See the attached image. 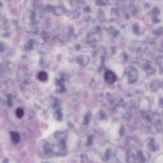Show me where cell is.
<instances>
[{
  "label": "cell",
  "instance_id": "obj_4",
  "mask_svg": "<svg viewBox=\"0 0 163 163\" xmlns=\"http://www.w3.org/2000/svg\"><path fill=\"white\" fill-rule=\"evenodd\" d=\"M11 136L12 140L13 143L18 144L20 141V136L17 132L16 131H12L11 132Z\"/></svg>",
  "mask_w": 163,
  "mask_h": 163
},
{
  "label": "cell",
  "instance_id": "obj_1",
  "mask_svg": "<svg viewBox=\"0 0 163 163\" xmlns=\"http://www.w3.org/2000/svg\"><path fill=\"white\" fill-rule=\"evenodd\" d=\"M67 136L66 132L58 131L50 137L52 150L57 155H65L67 154Z\"/></svg>",
  "mask_w": 163,
  "mask_h": 163
},
{
  "label": "cell",
  "instance_id": "obj_7",
  "mask_svg": "<svg viewBox=\"0 0 163 163\" xmlns=\"http://www.w3.org/2000/svg\"><path fill=\"white\" fill-rule=\"evenodd\" d=\"M54 117L57 120H61L62 119V112H61V109L58 110L55 112Z\"/></svg>",
  "mask_w": 163,
  "mask_h": 163
},
{
  "label": "cell",
  "instance_id": "obj_3",
  "mask_svg": "<svg viewBox=\"0 0 163 163\" xmlns=\"http://www.w3.org/2000/svg\"><path fill=\"white\" fill-rule=\"evenodd\" d=\"M105 80L109 83H113L116 81V75L111 71H107L105 73Z\"/></svg>",
  "mask_w": 163,
  "mask_h": 163
},
{
  "label": "cell",
  "instance_id": "obj_5",
  "mask_svg": "<svg viewBox=\"0 0 163 163\" xmlns=\"http://www.w3.org/2000/svg\"><path fill=\"white\" fill-rule=\"evenodd\" d=\"M38 79L40 80V81H46L48 79V75L46 72H41L38 73Z\"/></svg>",
  "mask_w": 163,
  "mask_h": 163
},
{
  "label": "cell",
  "instance_id": "obj_8",
  "mask_svg": "<svg viewBox=\"0 0 163 163\" xmlns=\"http://www.w3.org/2000/svg\"><path fill=\"white\" fill-rule=\"evenodd\" d=\"M16 115L18 118H21V117H23L24 115V111L23 109H21V108H17L16 110Z\"/></svg>",
  "mask_w": 163,
  "mask_h": 163
},
{
  "label": "cell",
  "instance_id": "obj_9",
  "mask_svg": "<svg viewBox=\"0 0 163 163\" xmlns=\"http://www.w3.org/2000/svg\"><path fill=\"white\" fill-rule=\"evenodd\" d=\"M45 163H46V162H45Z\"/></svg>",
  "mask_w": 163,
  "mask_h": 163
},
{
  "label": "cell",
  "instance_id": "obj_6",
  "mask_svg": "<svg viewBox=\"0 0 163 163\" xmlns=\"http://www.w3.org/2000/svg\"><path fill=\"white\" fill-rule=\"evenodd\" d=\"M56 86H57V89L60 93H62L65 90V84H64V82H62V80H59V82H58L56 84Z\"/></svg>",
  "mask_w": 163,
  "mask_h": 163
},
{
  "label": "cell",
  "instance_id": "obj_2",
  "mask_svg": "<svg viewBox=\"0 0 163 163\" xmlns=\"http://www.w3.org/2000/svg\"><path fill=\"white\" fill-rule=\"evenodd\" d=\"M38 151L40 157L44 159L52 158L54 152L51 145L45 140L40 141L38 147Z\"/></svg>",
  "mask_w": 163,
  "mask_h": 163
}]
</instances>
